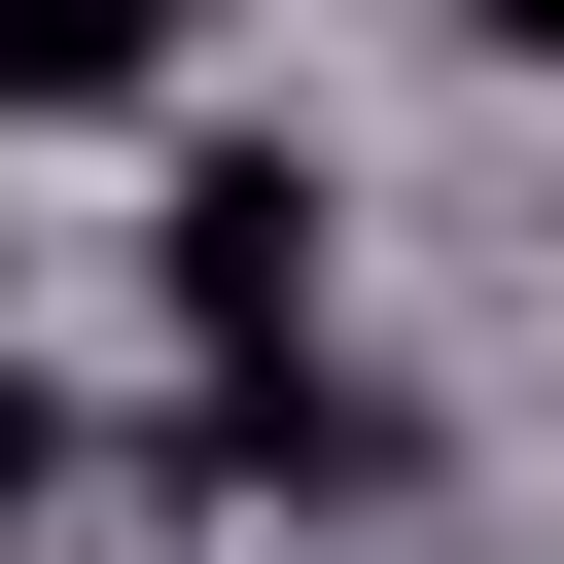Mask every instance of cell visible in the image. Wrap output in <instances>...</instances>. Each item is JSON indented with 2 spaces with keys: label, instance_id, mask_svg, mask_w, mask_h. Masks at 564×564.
<instances>
[{
  "label": "cell",
  "instance_id": "obj_4",
  "mask_svg": "<svg viewBox=\"0 0 564 564\" xmlns=\"http://www.w3.org/2000/svg\"><path fill=\"white\" fill-rule=\"evenodd\" d=\"M458 35H529V70H564V0H458Z\"/></svg>",
  "mask_w": 564,
  "mask_h": 564
},
{
  "label": "cell",
  "instance_id": "obj_3",
  "mask_svg": "<svg viewBox=\"0 0 564 564\" xmlns=\"http://www.w3.org/2000/svg\"><path fill=\"white\" fill-rule=\"evenodd\" d=\"M35 494H70V388H35V352H0V529H35Z\"/></svg>",
  "mask_w": 564,
  "mask_h": 564
},
{
  "label": "cell",
  "instance_id": "obj_2",
  "mask_svg": "<svg viewBox=\"0 0 564 564\" xmlns=\"http://www.w3.org/2000/svg\"><path fill=\"white\" fill-rule=\"evenodd\" d=\"M176 35H212V0H0V141H35V106H141Z\"/></svg>",
  "mask_w": 564,
  "mask_h": 564
},
{
  "label": "cell",
  "instance_id": "obj_1",
  "mask_svg": "<svg viewBox=\"0 0 564 564\" xmlns=\"http://www.w3.org/2000/svg\"><path fill=\"white\" fill-rule=\"evenodd\" d=\"M176 317H212V388H317V141H212L176 176V247H141Z\"/></svg>",
  "mask_w": 564,
  "mask_h": 564
}]
</instances>
